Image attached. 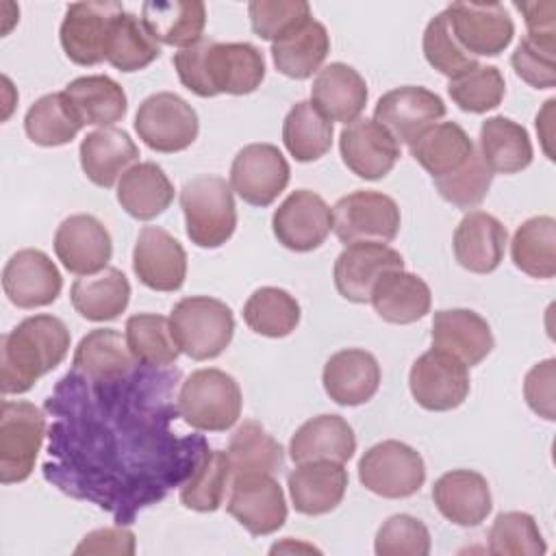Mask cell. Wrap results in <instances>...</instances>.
<instances>
[{
  "instance_id": "obj_11",
  "label": "cell",
  "mask_w": 556,
  "mask_h": 556,
  "mask_svg": "<svg viewBox=\"0 0 556 556\" xmlns=\"http://www.w3.org/2000/svg\"><path fill=\"white\" fill-rule=\"evenodd\" d=\"M226 510L254 536L271 534L287 521V500L274 473L232 476Z\"/></svg>"
},
{
  "instance_id": "obj_25",
  "label": "cell",
  "mask_w": 556,
  "mask_h": 556,
  "mask_svg": "<svg viewBox=\"0 0 556 556\" xmlns=\"http://www.w3.org/2000/svg\"><path fill=\"white\" fill-rule=\"evenodd\" d=\"M321 382L332 402L341 406H358L376 395L380 387V365L367 350H339L326 361Z\"/></svg>"
},
{
  "instance_id": "obj_23",
  "label": "cell",
  "mask_w": 556,
  "mask_h": 556,
  "mask_svg": "<svg viewBox=\"0 0 556 556\" xmlns=\"http://www.w3.org/2000/svg\"><path fill=\"white\" fill-rule=\"evenodd\" d=\"M506 243V226L484 211H469L458 222L452 239L458 265L473 274L495 271L504 258Z\"/></svg>"
},
{
  "instance_id": "obj_45",
  "label": "cell",
  "mask_w": 556,
  "mask_h": 556,
  "mask_svg": "<svg viewBox=\"0 0 556 556\" xmlns=\"http://www.w3.org/2000/svg\"><path fill=\"white\" fill-rule=\"evenodd\" d=\"M243 321L256 334L282 339L300 324V304L285 289L261 287L248 298L243 306Z\"/></svg>"
},
{
  "instance_id": "obj_40",
  "label": "cell",
  "mask_w": 556,
  "mask_h": 556,
  "mask_svg": "<svg viewBox=\"0 0 556 556\" xmlns=\"http://www.w3.org/2000/svg\"><path fill=\"white\" fill-rule=\"evenodd\" d=\"M510 256L517 269L532 278L556 276V219L536 215L526 219L513 235Z\"/></svg>"
},
{
  "instance_id": "obj_22",
  "label": "cell",
  "mask_w": 556,
  "mask_h": 556,
  "mask_svg": "<svg viewBox=\"0 0 556 556\" xmlns=\"http://www.w3.org/2000/svg\"><path fill=\"white\" fill-rule=\"evenodd\" d=\"M432 500L447 521L463 528L480 526L493 508L489 482L473 469H452L443 473L432 486Z\"/></svg>"
},
{
  "instance_id": "obj_44",
  "label": "cell",
  "mask_w": 556,
  "mask_h": 556,
  "mask_svg": "<svg viewBox=\"0 0 556 556\" xmlns=\"http://www.w3.org/2000/svg\"><path fill=\"white\" fill-rule=\"evenodd\" d=\"M228 458L237 473H276L285 463L282 445L258 424L243 421L230 437Z\"/></svg>"
},
{
  "instance_id": "obj_3",
  "label": "cell",
  "mask_w": 556,
  "mask_h": 556,
  "mask_svg": "<svg viewBox=\"0 0 556 556\" xmlns=\"http://www.w3.org/2000/svg\"><path fill=\"white\" fill-rule=\"evenodd\" d=\"M185 230L198 248L224 245L237 228V206L232 187L222 176L200 174L180 189Z\"/></svg>"
},
{
  "instance_id": "obj_46",
  "label": "cell",
  "mask_w": 556,
  "mask_h": 556,
  "mask_svg": "<svg viewBox=\"0 0 556 556\" xmlns=\"http://www.w3.org/2000/svg\"><path fill=\"white\" fill-rule=\"evenodd\" d=\"M126 343L141 365L167 367L180 350L172 337L169 319L156 313H137L126 319Z\"/></svg>"
},
{
  "instance_id": "obj_8",
  "label": "cell",
  "mask_w": 556,
  "mask_h": 556,
  "mask_svg": "<svg viewBox=\"0 0 556 556\" xmlns=\"http://www.w3.org/2000/svg\"><path fill=\"white\" fill-rule=\"evenodd\" d=\"M400 206L380 191H352L332 206V230L345 245L361 241L389 243L400 232Z\"/></svg>"
},
{
  "instance_id": "obj_4",
  "label": "cell",
  "mask_w": 556,
  "mask_h": 556,
  "mask_svg": "<svg viewBox=\"0 0 556 556\" xmlns=\"http://www.w3.org/2000/svg\"><path fill=\"white\" fill-rule=\"evenodd\" d=\"M169 328L180 352L193 361H208L230 345L235 317L230 306L217 298L189 295L174 304Z\"/></svg>"
},
{
  "instance_id": "obj_32",
  "label": "cell",
  "mask_w": 556,
  "mask_h": 556,
  "mask_svg": "<svg viewBox=\"0 0 556 556\" xmlns=\"http://www.w3.org/2000/svg\"><path fill=\"white\" fill-rule=\"evenodd\" d=\"M141 20L156 43L185 50L202 39L206 26V7L200 0L143 2Z\"/></svg>"
},
{
  "instance_id": "obj_49",
  "label": "cell",
  "mask_w": 556,
  "mask_h": 556,
  "mask_svg": "<svg viewBox=\"0 0 556 556\" xmlns=\"http://www.w3.org/2000/svg\"><path fill=\"white\" fill-rule=\"evenodd\" d=\"M424 56L437 72H441L450 80L480 65L478 59L471 56L456 41L445 11L437 13L424 30Z\"/></svg>"
},
{
  "instance_id": "obj_55",
  "label": "cell",
  "mask_w": 556,
  "mask_h": 556,
  "mask_svg": "<svg viewBox=\"0 0 556 556\" xmlns=\"http://www.w3.org/2000/svg\"><path fill=\"white\" fill-rule=\"evenodd\" d=\"M74 554H135V534L128 528H100L83 536Z\"/></svg>"
},
{
  "instance_id": "obj_24",
  "label": "cell",
  "mask_w": 556,
  "mask_h": 556,
  "mask_svg": "<svg viewBox=\"0 0 556 556\" xmlns=\"http://www.w3.org/2000/svg\"><path fill=\"white\" fill-rule=\"evenodd\" d=\"M495 341L489 321L471 308H443L432 317V348L443 350L467 367L480 365Z\"/></svg>"
},
{
  "instance_id": "obj_54",
  "label": "cell",
  "mask_w": 556,
  "mask_h": 556,
  "mask_svg": "<svg viewBox=\"0 0 556 556\" xmlns=\"http://www.w3.org/2000/svg\"><path fill=\"white\" fill-rule=\"evenodd\" d=\"M556 361L545 358L536 363L523 378V397L528 406L543 419L554 421V393H556Z\"/></svg>"
},
{
  "instance_id": "obj_51",
  "label": "cell",
  "mask_w": 556,
  "mask_h": 556,
  "mask_svg": "<svg viewBox=\"0 0 556 556\" xmlns=\"http://www.w3.org/2000/svg\"><path fill=\"white\" fill-rule=\"evenodd\" d=\"M252 30L267 41H278L306 24L311 7L304 0H252L248 4Z\"/></svg>"
},
{
  "instance_id": "obj_7",
  "label": "cell",
  "mask_w": 556,
  "mask_h": 556,
  "mask_svg": "<svg viewBox=\"0 0 556 556\" xmlns=\"http://www.w3.org/2000/svg\"><path fill=\"white\" fill-rule=\"evenodd\" d=\"M361 484L387 500L415 495L426 480L421 454L395 439L371 445L358 460Z\"/></svg>"
},
{
  "instance_id": "obj_5",
  "label": "cell",
  "mask_w": 556,
  "mask_h": 556,
  "mask_svg": "<svg viewBox=\"0 0 556 556\" xmlns=\"http://www.w3.org/2000/svg\"><path fill=\"white\" fill-rule=\"evenodd\" d=\"M178 413L195 430L224 432L241 415L243 397L237 380L215 367L198 369L178 391Z\"/></svg>"
},
{
  "instance_id": "obj_38",
  "label": "cell",
  "mask_w": 556,
  "mask_h": 556,
  "mask_svg": "<svg viewBox=\"0 0 556 556\" xmlns=\"http://www.w3.org/2000/svg\"><path fill=\"white\" fill-rule=\"evenodd\" d=\"M330 52V35L317 20H308L287 37L271 43V59L280 74L304 80L321 70Z\"/></svg>"
},
{
  "instance_id": "obj_26",
  "label": "cell",
  "mask_w": 556,
  "mask_h": 556,
  "mask_svg": "<svg viewBox=\"0 0 556 556\" xmlns=\"http://www.w3.org/2000/svg\"><path fill=\"white\" fill-rule=\"evenodd\" d=\"M348 482L350 478L343 463L332 460L300 463L287 476L293 508L308 517L334 510L345 495Z\"/></svg>"
},
{
  "instance_id": "obj_18",
  "label": "cell",
  "mask_w": 556,
  "mask_h": 556,
  "mask_svg": "<svg viewBox=\"0 0 556 556\" xmlns=\"http://www.w3.org/2000/svg\"><path fill=\"white\" fill-rule=\"evenodd\" d=\"M54 252L61 265L76 276H93L106 269L113 241L104 224L87 213L65 217L54 232Z\"/></svg>"
},
{
  "instance_id": "obj_28",
  "label": "cell",
  "mask_w": 556,
  "mask_h": 556,
  "mask_svg": "<svg viewBox=\"0 0 556 556\" xmlns=\"http://www.w3.org/2000/svg\"><path fill=\"white\" fill-rule=\"evenodd\" d=\"M311 102L330 122L352 124L367 104V83L348 63H330L315 74Z\"/></svg>"
},
{
  "instance_id": "obj_57",
  "label": "cell",
  "mask_w": 556,
  "mask_h": 556,
  "mask_svg": "<svg viewBox=\"0 0 556 556\" xmlns=\"http://www.w3.org/2000/svg\"><path fill=\"white\" fill-rule=\"evenodd\" d=\"M554 100H547L545 102V106H543V111L536 115V130H539V135H541V139H543V148H545V152H547V156L552 159V154H549V150H547V141L552 139V132L547 130L549 126H552V109H554Z\"/></svg>"
},
{
  "instance_id": "obj_13",
  "label": "cell",
  "mask_w": 556,
  "mask_h": 556,
  "mask_svg": "<svg viewBox=\"0 0 556 556\" xmlns=\"http://www.w3.org/2000/svg\"><path fill=\"white\" fill-rule=\"evenodd\" d=\"M289 163L274 143H250L230 165L232 191L252 206H269L289 185Z\"/></svg>"
},
{
  "instance_id": "obj_35",
  "label": "cell",
  "mask_w": 556,
  "mask_h": 556,
  "mask_svg": "<svg viewBox=\"0 0 556 556\" xmlns=\"http://www.w3.org/2000/svg\"><path fill=\"white\" fill-rule=\"evenodd\" d=\"M63 93L83 126L109 128L115 122L124 119L128 111V100L122 85L104 74L74 78L63 89Z\"/></svg>"
},
{
  "instance_id": "obj_33",
  "label": "cell",
  "mask_w": 556,
  "mask_h": 556,
  "mask_svg": "<svg viewBox=\"0 0 556 556\" xmlns=\"http://www.w3.org/2000/svg\"><path fill=\"white\" fill-rule=\"evenodd\" d=\"M478 152L491 174H517L532 163L528 130L504 115L486 117L480 126Z\"/></svg>"
},
{
  "instance_id": "obj_37",
  "label": "cell",
  "mask_w": 556,
  "mask_h": 556,
  "mask_svg": "<svg viewBox=\"0 0 556 556\" xmlns=\"http://www.w3.org/2000/svg\"><path fill=\"white\" fill-rule=\"evenodd\" d=\"M74 311L89 321L117 319L130 302V282L117 267L74 280L70 289Z\"/></svg>"
},
{
  "instance_id": "obj_43",
  "label": "cell",
  "mask_w": 556,
  "mask_h": 556,
  "mask_svg": "<svg viewBox=\"0 0 556 556\" xmlns=\"http://www.w3.org/2000/svg\"><path fill=\"white\" fill-rule=\"evenodd\" d=\"M83 128V122L74 113L63 91L46 93L30 104L24 117V130L28 139L43 148H56L70 143Z\"/></svg>"
},
{
  "instance_id": "obj_9",
  "label": "cell",
  "mask_w": 556,
  "mask_h": 556,
  "mask_svg": "<svg viewBox=\"0 0 556 556\" xmlns=\"http://www.w3.org/2000/svg\"><path fill=\"white\" fill-rule=\"evenodd\" d=\"M135 130L150 150L172 154L187 150L198 139L200 122L195 109L185 98L159 91L139 104Z\"/></svg>"
},
{
  "instance_id": "obj_10",
  "label": "cell",
  "mask_w": 556,
  "mask_h": 556,
  "mask_svg": "<svg viewBox=\"0 0 556 556\" xmlns=\"http://www.w3.org/2000/svg\"><path fill=\"white\" fill-rule=\"evenodd\" d=\"M408 387L421 408L434 413L452 410L469 395V369L456 356L430 348L413 363Z\"/></svg>"
},
{
  "instance_id": "obj_16",
  "label": "cell",
  "mask_w": 556,
  "mask_h": 556,
  "mask_svg": "<svg viewBox=\"0 0 556 556\" xmlns=\"http://www.w3.org/2000/svg\"><path fill=\"white\" fill-rule=\"evenodd\" d=\"M445 115L441 96L419 85H404L380 96L374 119L384 126L397 143H413L421 132Z\"/></svg>"
},
{
  "instance_id": "obj_53",
  "label": "cell",
  "mask_w": 556,
  "mask_h": 556,
  "mask_svg": "<svg viewBox=\"0 0 556 556\" xmlns=\"http://www.w3.org/2000/svg\"><path fill=\"white\" fill-rule=\"evenodd\" d=\"M374 552L378 556H426L430 554V532L413 515H393L378 528Z\"/></svg>"
},
{
  "instance_id": "obj_39",
  "label": "cell",
  "mask_w": 556,
  "mask_h": 556,
  "mask_svg": "<svg viewBox=\"0 0 556 556\" xmlns=\"http://www.w3.org/2000/svg\"><path fill=\"white\" fill-rule=\"evenodd\" d=\"M332 122L311 100L295 102L282 122V143L300 163L321 159L332 146Z\"/></svg>"
},
{
  "instance_id": "obj_30",
  "label": "cell",
  "mask_w": 556,
  "mask_h": 556,
  "mask_svg": "<svg viewBox=\"0 0 556 556\" xmlns=\"http://www.w3.org/2000/svg\"><path fill=\"white\" fill-rule=\"evenodd\" d=\"M354 452V430L341 415H317L304 421L289 443V456L295 465L313 460L348 463Z\"/></svg>"
},
{
  "instance_id": "obj_6",
  "label": "cell",
  "mask_w": 556,
  "mask_h": 556,
  "mask_svg": "<svg viewBox=\"0 0 556 556\" xmlns=\"http://www.w3.org/2000/svg\"><path fill=\"white\" fill-rule=\"evenodd\" d=\"M46 434V415L24 400L0 404V482H24L39 456Z\"/></svg>"
},
{
  "instance_id": "obj_20",
  "label": "cell",
  "mask_w": 556,
  "mask_h": 556,
  "mask_svg": "<svg viewBox=\"0 0 556 556\" xmlns=\"http://www.w3.org/2000/svg\"><path fill=\"white\" fill-rule=\"evenodd\" d=\"M339 150L348 169L365 180L384 178L400 159V143L369 117H358L341 130Z\"/></svg>"
},
{
  "instance_id": "obj_34",
  "label": "cell",
  "mask_w": 556,
  "mask_h": 556,
  "mask_svg": "<svg viewBox=\"0 0 556 556\" xmlns=\"http://www.w3.org/2000/svg\"><path fill=\"white\" fill-rule=\"evenodd\" d=\"M174 200V185L161 165L146 161L135 163L117 182V202L141 222H150L165 213Z\"/></svg>"
},
{
  "instance_id": "obj_14",
  "label": "cell",
  "mask_w": 556,
  "mask_h": 556,
  "mask_svg": "<svg viewBox=\"0 0 556 556\" xmlns=\"http://www.w3.org/2000/svg\"><path fill=\"white\" fill-rule=\"evenodd\" d=\"M124 7L113 0L74 2L61 22L59 39L70 61L76 65H98L104 61L109 30Z\"/></svg>"
},
{
  "instance_id": "obj_31",
  "label": "cell",
  "mask_w": 556,
  "mask_h": 556,
  "mask_svg": "<svg viewBox=\"0 0 556 556\" xmlns=\"http://www.w3.org/2000/svg\"><path fill=\"white\" fill-rule=\"evenodd\" d=\"M374 311L389 324H413L430 311V287L417 274L393 269L380 276L369 298Z\"/></svg>"
},
{
  "instance_id": "obj_21",
  "label": "cell",
  "mask_w": 556,
  "mask_h": 556,
  "mask_svg": "<svg viewBox=\"0 0 556 556\" xmlns=\"http://www.w3.org/2000/svg\"><path fill=\"white\" fill-rule=\"evenodd\" d=\"M132 269L152 291H178L187 276V252L167 230L146 226L135 241Z\"/></svg>"
},
{
  "instance_id": "obj_52",
  "label": "cell",
  "mask_w": 556,
  "mask_h": 556,
  "mask_svg": "<svg viewBox=\"0 0 556 556\" xmlns=\"http://www.w3.org/2000/svg\"><path fill=\"white\" fill-rule=\"evenodd\" d=\"M432 182L445 202L458 208H473L486 198L493 182V174L482 161L480 152L476 150L460 169L447 176L434 178Z\"/></svg>"
},
{
  "instance_id": "obj_1",
  "label": "cell",
  "mask_w": 556,
  "mask_h": 556,
  "mask_svg": "<svg viewBox=\"0 0 556 556\" xmlns=\"http://www.w3.org/2000/svg\"><path fill=\"white\" fill-rule=\"evenodd\" d=\"M174 70L180 83L200 98L245 96L261 87L265 59L248 41L219 43L202 37L195 46L174 54Z\"/></svg>"
},
{
  "instance_id": "obj_12",
  "label": "cell",
  "mask_w": 556,
  "mask_h": 556,
  "mask_svg": "<svg viewBox=\"0 0 556 556\" xmlns=\"http://www.w3.org/2000/svg\"><path fill=\"white\" fill-rule=\"evenodd\" d=\"M445 13L456 41L476 59L497 56L515 37V24L500 2H452Z\"/></svg>"
},
{
  "instance_id": "obj_56",
  "label": "cell",
  "mask_w": 556,
  "mask_h": 556,
  "mask_svg": "<svg viewBox=\"0 0 556 556\" xmlns=\"http://www.w3.org/2000/svg\"><path fill=\"white\" fill-rule=\"evenodd\" d=\"M515 7L523 13V22L528 35H556V2H515Z\"/></svg>"
},
{
  "instance_id": "obj_47",
  "label": "cell",
  "mask_w": 556,
  "mask_h": 556,
  "mask_svg": "<svg viewBox=\"0 0 556 556\" xmlns=\"http://www.w3.org/2000/svg\"><path fill=\"white\" fill-rule=\"evenodd\" d=\"M489 552L495 556H543L547 545L532 515L508 510L500 513L489 530Z\"/></svg>"
},
{
  "instance_id": "obj_15",
  "label": "cell",
  "mask_w": 556,
  "mask_h": 556,
  "mask_svg": "<svg viewBox=\"0 0 556 556\" xmlns=\"http://www.w3.org/2000/svg\"><path fill=\"white\" fill-rule=\"evenodd\" d=\"M271 230L287 250H317L332 230V208L311 189L291 191L274 211Z\"/></svg>"
},
{
  "instance_id": "obj_19",
  "label": "cell",
  "mask_w": 556,
  "mask_h": 556,
  "mask_svg": "<svg viewBox=\"0 0 556 556\" xmlns=\"http://www.w3.org/2000/svg\"><path fill=\"white\" fill-rule=\"evenodd\" d=\"M63 287L54 261L35 248L15 252L2 269V289L17 308H39L52 304Z\"/></svg>"
},
{
  "instance_id": "obj_48",
  "label": "cell",
  "mask_w": 556,
  "mask_h": 556,
  "mask_svg": "<svg viewBox=\"0 0 556 556\" xmlns=\"http://www.w3.org/2000/svg\"><path fill=\"white\" fill-rule=\"evenodd\" d=\"M454 104L467 113H486L500 106L506 93V80L495 65H478L447 83Z\"/></svg>"
},
{
  "instance_id": "obj_50",
  "label": "cell",
  "mask_w": 556,
  "mask_h": 556,
  "mask_svg": "<svg viewBox=\"0 0 556 556\" xmlns=\"http://www.w3.org/2000/svg\"><path fill=\"white\" fill-rule=\"evenodd\" d=\"M510 65L515 74L534 89L556 85V35H523L517 43Z\"/></svg>"
},
{
  "instance_id": "obj_27",
  "label": "cell",
  "mask_w": 556,
  "mask_h": 556,
  "mask_svg": "<svg viewBox=\"0 0 556 556\" xmlns=\"http://www.w3.org/2000/svg\"><path fill=\"white\" fill-rule=\"evenodd\" d=\"M80 167L85 176L102 187H113L139 159V148L122 128H98L80 141Z\"/></svg>"
},
{
  "instance_id": "obj_2",
  "label": "cell",
  "mask_w": 556,
  "mask_h": 556,
  "mask_svg": "<svg viewBox=\"0 0 556 556\" xmlns=\"http://www.w3.org/2000/svg\"><path fill=\"white\" fill-rule=\"evenodd\" d=\"M70 352V330L54 315L22 319L0 339V391L17 395L59 367Z\"/></svg>"
},
{
  "instance_id": "obj_29",
  "label": "cell",
  "mask_w": 556,
  "mask_h": 556,
  "mask_svg": "<svg viewBox=\"0 0 556 556\" xmlns=\"http://www.w3.org/2000/svg\"><path fill=\"white\" fill-rule=\"evenodd\" d=\"M137 358L126 337L115 328H96L87 332L74 352V371L89 382H117L126 378Z\"/></svg>"
},
{
  "instance_id": "obj_36",
  "label": "cell",
  "mask_w": 556,
  "mask_h": 556,
  "mask_svg": "<svg viewBox=\"0 0 556 556\" xmlns=\"http://www.w3.org/2000/svg\"><path fill=\"white\" fill-rule=\"evenodd\" d=\"M410 156L434 178L460 169L476 152L471 137L456 122H439L421 132L410 146Z\"/></svg>"
},
{
  "instance_id": "obj_17",
  "label": "cell",
  "mask_w": 556,
  "mask_h": 556,
  "mask_svg": "<svg viewBox=\"0 0 556 556\" xmlns=\"http://www.w3.org/2000/svg\"><path fill=\"white\" fill-rule=\"evenodd\" d=\"M393 269H404V258L397 250L387 243L361 241L345 245L337 256L332 278L341 298L354 304H365L380 276Z\"/></svg>"
},
{
  "instance_id": "obj_42",
  "label": "cell",
  "mask_w": 556,
  "mask_h": 556,
  "mask_svg": "<svg viewBox=\"0 0 556 556\" xmlns=\"http://www.w3.org/2000/svg\"><path fill=\"white\" fill-rule=\"evenodd\" d=\"M232 482V465L226 452L204 450L195 469L180 486V504L198 513H213L222 506Z\"/></svg>"
},
{
  "instance_id": "obj_41",
  "label": "cell",
  "mask_w": 556,
  "mask_h": 556,
  "mask_svg": "<svg viewBox=\"0 0 556 556\" xmlns=\"http://www.w3.org/2000/svg\"><path fill=\"white\" fill-rule=\"evenodd\" d=\"M159 56L161 46L148 33L143 20L130 11L119 13L109 30L104 59L119 72H139Z\"/></svg>"
}]
</instances>
